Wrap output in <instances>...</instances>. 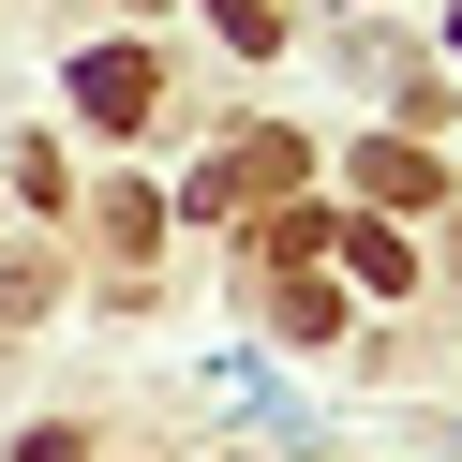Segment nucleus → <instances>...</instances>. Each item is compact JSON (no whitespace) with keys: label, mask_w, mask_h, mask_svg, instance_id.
Returning <instances> with one entry per match:
<instances>
[{"label":"nucleus","mask_w":462,"mask_h":462,"mask_svg":"<svg viewBox=\"0 0 462 462\" xmlns=\"http://www.w3.org/2000/svg\"><path fill=\"white\" fill-rule=\"evenodd\" d=\"M373 194H388V209H432L448 180H432V150H388V134H373Z\"/></svg>","instance_id":"2"},{"label":"nucleus","mask_w":462,"mask_h":462,"mask_svg":"<svg viewBox=\"0 0 462 462\" xmlns=\"http://www.w3.org/2000/svg\"><path fill=\"white\" fill-rule=\"evenodd\" d=\"M75 105H90L105 134H134L164 105V60H150V45H90V60H75Z\"/></svg>","instance_id":"1"}]
</instances>
